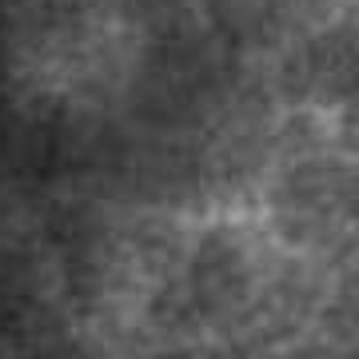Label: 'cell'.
I'll list each match as a JSON object with an SVG mask.
<instances>
[{
  "label": "cell",
  "instance_id": "7a4b0ae2",
  "mask_svg": "<svg viewBox=\"0 0 359 359\" xmlns=\"http://www.w3.org/2000/svg\"><path fill=\"white\" fill-rule=\"evenodd\" d=\"M280 84L295 100L335 108L359 124V0L335 8L299 48L283 56Z\"/></svg>",
  "mask_w": 359,
  "mask_h": 359
},
{
  "label": "cell",
  "instance_id": "3957f363",
  "mask_svg": "<svg viewBox=\"0 0 359 359\" xmlns=\"http://www.w3.org/2000/svg\"><path fill=\"white\" fill-rule=\"evenodd\" d=\"M276 359H335V355H327V351H287V355H276Z\"/></svg>",
  "mask_w": 359,
  "mask_h": 359
},
{
  "label": "cell",
  "instance_id": "6da1fadb",
  "mask_svg": "<svg viewBox=\"0 0 359 359\" xmlns=\"http://www.w3.org/2000/svg\"><path fill=\"white\" fill-rule=\"evenodd\" d=\"M276 216L299 248L332 259L359 252V164L332 152L299 156L276 184Z\"/></svg>",
  "mask_w": 359,
  "mask_h": 359
},
{
  "label": "cell",
  "instance_id": "277c9868",
  "mask_svg": "<svg viewBox=\"0 0 359 359\" xmlns=\"http://www.w3.org/2000/svg\"><path fill=\"white\" fill-rule=\"evenodd\" d=\"M355 359H359V351H355Z\"/></svg>",
  "mask_w": 359,
  "mask_h": 359
}]
</instances>
